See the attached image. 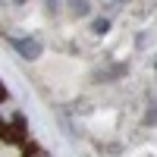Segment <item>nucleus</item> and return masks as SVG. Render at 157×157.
Instances as JSON below:
<instances>
[{"instance_id":"6e6552de","label":"nucleus","mask_w":157,"mask_h":157,"mask_svg":"<svg viewBox=\"0 0 157 157\" xmlns=\"http://www.w3.org/2000/svg\"><path fill=\"white\" fill-rule=\"evenodd\" d=\"M13 3H16V6H25V3H29V0H13Z\"/></svg>"},{"instance_id":"f257e3e1","label":"nucleus","mask_w":157,"mask_h":157,"mask_svg":"<svg viewBox=\"0 0 157 157\" xmlns=\"http://www.w3.org/2000/svg\"><path fill=\"white\" fill-rule=\"evenodd\" d=\"M22 129H25V116L19 110V104L10 94H3L0 98V132L3 135H16V132H22Z\"/></svg>"},{"instance_id":"39448f33","label":"nucleus","mask_w":157,"mask_h":157,"mask_svg":"<svg viewBox=\"0 0 157 157\" xmlns=\"http://www.w3.org/2000/svg\"><path fill=\"white\" fill-rule=\"evenodd\" d=\"M44 13H47L50 19L60 16V13H63V0H44Z\"/></svg>"},{"instance_id":"0eeeda50","label":"nucleus","mask_w":157,"mask_h":157,"mask_svg":"<svg viewBox=\"0 0 157 157\" xmlns=\"http://www.w3.org/2000/svg\"><path fill=\"white\" fill-rule=\"evenodd\" d=\"M25 157H50L44 148H38V145H29V148H25Z\"/></svg>"},{"instance_id":"f03ea898","label":"nucleus","mask_w":157,"mask_h":157,"mask_svg":"<svg viewBox=\"0 0 157 157\" xmlns=\"http://www.w3.org/2000/svg\"><path fill=\"white\" fill-rule=\"evenodd\" d=\"M10 47L16 50V57L29 60V63L44 57V44H41V38H35V35H16V38H10Z\"/></svg>"},{"instance_id":"7ed1b4c3","label":"nucleus","mask_w":157,"mask_h":157,"mask_svg":"<svg viewBox=\"0 0 157 157\" xmlns=\"http://www.w3.org/2000/svg\"><path fill=\"white\" fill-rule=\"evenodd\" d=\"M66 13H69L72 19H85V16H91V3H88V0H69Z\"/></svg>"},{"instance_id":"1a4fd4ad","label":"nucleus","mask_w":157,"mask_h":157,"mask_svg":"<svg viewBox=\"0 0 157 157\" xmlns=\"http://www.w3.org/2000/svg\"><path fill=\"white\" fill-rule=\"evenodd\" d=\"M151 66H154V72H157V57H154V60H151Z\"/></svg>"},{"instance_id":"423d86ee","label":"nucleus","mask_w":157,"mask_h":157,"mask_svg":"<svg viewBox=\"0 0 157 157\" xmlns=\"http://www.w3.org/2000/svg\"><path fill=\"white\" fill-rule=\"evenodd\" d=\"M145 126H157V104H151L145 110Z\"/></svg>"},{"instance_id":"9d476101","label":"nucleus","mask_w":157,"mask_h":157,"mask_svg":"<svg viewBox=\"0 0 157 157\" xmlns=\"http://www.w3.org/2000/svg\"><path fill=\"white\" fill-rule=\"evenodd\" d=\"M3 94H6V91H3V85H0V98H3Z\"/></svg>"},{"instance_id":"20e7f679","label":"nucleus","mask_w":157,"mask_h":157,"mask_svg":"<svg viewBox=\"0 0 157 157\" xmlns=\"http://www.w3.org/2000/svg\"><path fill=\"white\" fill-rule=\"evenodd\" d=\"M107 32H110V16H98V19H91V35L104 38Z\"/></svg>"}]
</instances>
